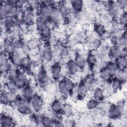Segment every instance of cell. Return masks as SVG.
<instances>
[{
  "label": "cell",
  "instance_id": "6da1fadb",
  "mask_svg": "<svg viewBox=\"0 0 127 127\" xmlns=\"http://www.w3.org/2000/svg\"><path fill=\"white\" fill-rule=\"evenodd\" d=\"M118 71L117 65L113 61H108L99 70L100 77L104 81H111Z\"/></svg>",
  "mask_w": 127,
  "mask_h": 127
},
{
  "label": "cell",
  "instance_id": "7a4b0ae2",
  "mask_svg": "<svg viewBox=\"0 0 127 127\" xmlns=\"http://www.w3.org/2000/svg\"><path fill=\"white\" fill-rule=\"evenodd\" d=\"M19 97L17 92L12 89L1 91L0 96V103L3 106L14 104Z\"/></svg>",
  "mask_w": 127,
  "mask_h": 127
},
{
  "label": "cell",
  "instance_id": "3957f363",
  "mask_svg": "<svg viewBox=\"0 0 127 127\" xmlns=\"http://www.w3.org/2000/svg\"><path fill=\"white\" fill-rule=\"evenodd\" d=\"M125 107V102L124 101L119 102L117 104H111L108 110V113L111 119H119L124 115Z\"/></svg>",
  "mask_w": 127,
  "mask_h": 127
},
{
  "label": "cell",
  "instance_id": "277c9868",
  "mask_svg": "<svg viewBox=\"0 0 127 127\" xmlns=\"http://www.w3.org/2000/svg\"><path fill=\"white\" fill-rule=\"evenodd\" d=\"M17 111L22 115H28L31 114L32 110L30 102L20 96L14 103Z\"/></svg>",
  "mask_w": 127,
  "mask_h": 127
},
{
  "label": "cell",
  "instance_id": "5b68a950",
  "mask_svg": "<svg viewBox=\"0 0 127 127\" xmlns=\"http://www.w3.org/2000/svg\"><path fill=\"white\" fill-rule=\"evenodd\" d=\"M11 82L16 88L21 89L28 84V79L24 71L17 68L14 77Z\"/></svg>",
  "mask_w": 127,
  "mask_h": 127
},
{
  "label": "cell",
  "instance_id": "8992f818",
  "mask_svg": "<svg viewBox=\"0 0 127 127\" xmlns=\"http://www.w3.org/2000/svg\"><path fill=\"white\" fill-rule=\"evenodd\" d=\"M21 19L25 24L28 25H32L35 23L36 18L33 8L31 6H28L24 8L21 12Z\"/></svg>",
  "mask_w": 127,
  "mask_h": 127
},
{
  "label": "cell",
  "instance_id": "52a82bcc",
  "mask_svg": "<svg viewBox=\"0 0 127 127\" xmlns=\"http://www.w3.org/2000/svg\"><path fill=\"white\" fill-rule=\"evenodd\" d=\"M32 110L36 113H40L44 107V100L39 94L35 93L30 101Z\"/></svg>",
  "mask_w": 127,
  "mask_h": 127
},
{
  "label": "cell",
  "instance_id": "ba28073f",
  "mask_svg": "<svg viewBox=\"0 0 127 127\" xmlns=\"http://www.w3.org/2000/svg\"><path fill=\"white\" fill-rule=\"evenodd\" d=\"M104 7L106 11L113 20H116L120 13V10L118 8L116 2L114 0L105 1Z\"/></svg>",
  "mask_w": 127,
  "mask_h": 127
},
{
  "label": "cell",
  "instance_id": "9c48e42d",
  "mask_svg": "<svg viewBox=\"0 0 127 127\" xmlns=\"http://www.w3.org/2000/svg\"><path fill=\"white\" fill-rule=\"evenodd\" d=\"M62 2L59 7V13L61 18L65 21H68L70 19L73 11L69 3L67 4L66 1H62Z\"/></svg>",
  "mask_w": 127,
  "mask_h": 127
},
{
  "label": "cell",
  "instance_id": "30bf717a",
  "mask_svg": "<svg viewBox=\"0 0 127 127\" xmlns=\"http://www.w3.org/2000/svg\"><path fill=\"white\" fill-rule=\"evenodd\" d=\"M37 12L38 16L43 17L48 21L51 16L52 8L47 5L44 1H42L39 3Z\"/></svg>",
  "mask_w": 127,
  "mask_h": 127
},
{
  "label": "cell",
  "instance_id": "8fae6325",
  "mask_svg": "<svg viewBox=\"0 0 127 127\" xmlns=\"http://www.w3.org/2000/svg\"><path fill=\"white\" fill-rule=\"evenodd\" d=\"M88 91V86L84 81H80L75 87V94L78 100L83 99L87 95Z\"/></svg>",
  "mask_w": 127,
  "mask_h": 127
},
{
  "label": "cell",
  "instance_id": "7c38bea8",
  "mask_svg": "<svg viewBox=\"0 0 127 127\" xmlns=\"http://www.w3.org/2000/svg\"><path fill=\"white\" fill-rule=\"evenodd\" d=\"M97 55L98 51L95 49H93L89 52L86 57V65L91 70L93 69L97 64Z\"/></svg>",
  "mask_w": 127,
  "mask_h": 127
},
{
  "label": "cell",
  "instance_id": "4fadbf2b",
  "mask_svg": "<svg viewBox=\"0 0 127 127\" xmlns=\"http://www.w3.org/2000/svg\"><path fill=\"white\" fill-rule=\"evenodd\" d=\"M62 71L63 68L60 64L56 63L52 65L50 71L52 78L54 81L58 82L62 78Z\"/></svg>",
  "mask_w": 127,
  "mask_h": 127
},
{
  "label": "cell",
  "instance_id": "5bb4252c",
  "mask_svg": "<svg viewBox=\"0 0 127 127\" xmlns=\"http://www.w3.org/2000/svg\"><path fill=\"white\" fill-rule=\"evenodd\" d=\"M42 44V39L40 37H32L28 39L25 44L26 50L33 51L38 49Z\"/></svg>",
  "mask_w": 127,
  "mask_h": 127
},
{
  "label": "cell",
  "instance_id": "9a60e30c",
  "mask_svg": "<svg viewBox=\"0 0 127 127\" xmlns=\"http://www.w3.org/2000/svg\"><path fill=\"white\" fill-rule=\"evenodd\" d=\"M15 126V121L11 115L5 113L1 114L0 118V127H11Z\"/></svg>",
  "mask_w": 127,
  "mask_h": 127
},
{
  "label": "cell",
  "instance_id": "2e32d148",
  "mask_svg": "<svg viewBox=\"0 0 127 127\" xmlns=\"http://www.w3.org/2000/svg\"><path fill=\"white\" fill-rule=\"evenodd\" d=\"M65 69L69 76L76 75L79 71V68L73 60H68L65 64Z\"/></svg>",
  "mask_w": 127,
  "mask_h": 127
},
{
  "label": "cell",
  "instance_id": "e0dca14e",
  "mask_svg": "<svg viewBox=\"0 0 127 127\" xmlns=\"http://www.w3.org/2000/svg\"><path fill=\"white\" fill-rule=\"evenodd\" d=\"M36 79L41 85H45L48 83L50 76L45 68L41 67L39 69L36 75Z\"/></svg>",
  "mask_w": 127,
  "mask_h": 127
},
{
  "label": "cell",
  "instance_id": "ac0fdd59",
  "mask_svg": "<svg viewBox=\"0 0 127 127\" xmlns=\"http://www.w3.org/2000/svg\"><path fill=\"white\" fill-rule=\"evenodd\" d=\"M50 109L54 115L56 116L62 115L63 103L59 99H55L51 104Z\"/></svg>",
  "mask_w": 127,
  "mask_h": 127
},
{
  "label": "cell",
  "instance_id": "d6986e66",
  "mask_svg": "<svg viewBox=\"0 0 127 127\" xmlns=\"http://www.w3.org/2000/svg\"><path fill=\"white\" fill-rule=\"evenodd\" d=\"M42 57L46 62L49 63L53 60L54 57V51L50 45L47 44L44 46L42 51Z\"/></svg>",
  "mask_w": 127,
  "mask_h": 127
},
{
  "label": "cell",
  "instance_id": "ffe728a7",
  "mask_svg": "<svg viewBox=\"0 0 127 127\" xmlns=\"http://www.w3.org/2000/svg\"><path fill=\"white\" fill-rule=\"evenodd\" d=\"M16 20L15 18L11 14L6 16L5 18L1 21L3 28L6 31H10L13 28H14Z\"/></svg>",
  "mask_w": 127,
  "mask_h": 127
},
{
  "label": "cell",
  "instance_id": "44dd1931",
  "mask_svg": "<svg viewBox=\"0 0 127 127\" xmlns=\"http://www.w3.org/2000/svg\"><path fill=\"white\" fill-rule=\"evenodd\" d=\"M121 49V46L117 44H114L109 48L108 56L111 61H115L120 57Z\"/></svg>",
  "mask_w": 127,
  "mask_h": 127
},
{
  "label": "cell",
  "instance_id": "7402d4cb",
  "mask_svg": "<svg viewBox=\"0 0 127 127\" xmlns=\"http://www.w3.org/2000/svg\"><path fill=\"white\" fill-rule=\"evenodd\" d=\"M35 92L32 85L29 83L27 84L23 88L21 89V97L30 102L31 99L34 95Z\"/></svg>",
  "mask_w": 127,
  "mask_h": 127
},
{
  "label": "cell",
  "instance_id": "603a6c76",
  "mask_svg": "<svg viewBox=\"0 0 127 127\" xmlns=\"http://www.w3.org/2000/svg\"><path fill=\"white\" fill-rule=\"evenodd\" d=\"M111 86L112 90L117 92L121 90L124 84V79L119 76L114 77L111 80Z\"/></svg>",
  "mask_w": 127,
  "mask_h": 127
},
{
  "label": "cell",
  "instance_id": "cb8c5ba5",
  "mask_svg": "<svg viewBox=\"0 0 127 127\" xmlns=\"http://www.w3.org/2000/svg\"><path fill=\"white\" fill-rule=\"evenodd\" d=\"M22 57L20 53L16 50L13 53L9 55V61L12 65L15 67L20 66Z\"/></svg>",
  "mask_w": 127,
  "mask_h": 127
},
{
  "label": "cell",
  "instance_id": "d4e9b609",
  "mask_svg": "<svg viewBox=\"0 0 127 127\" xmlns=\"http://www.w3.org/2000/svg\"><path fill=\"white\" fill-rule=\"evenodd\" d=\"M2 48L3 50L1 51H3L8 55H10L16 50L14 41L12 40L8 39L5 40L3 41Z\"/></svg>",
  "mask_w": 127,
  "mask_h": 127
},
{
  "label": "cell",
  "instance_id": "484cf974",
  "mask_svg": "<svg viewBox=\"0 0 127 127\" xmlns=\"http://www.w3.org/2000/svg\"><path fill=\"white\" fill-rule=\"evenodd\" d=\"M33 62L28 55H25L22 58L20 66L23 69V71H30L32 66Z\"/></svg>",
  "mask_w": 127,
  "mask_h": 127
},
{
  "label": "cell",
  "instance_id": "4316f807",
  "mask_svg": "<svg viewBox=\"0 0 127 127\" xmlns=\"http://www.w3.org/2000/svg\"><path fill=\"white\" fill-rule=\"evenodd\" d=\"M66 87L68 95H72L75 89V84L73 79L70 76H64L62 78Z\"/></svg>",
  "mask_w": 127,
  "mask_h": 127
},
{
  "label": "cell",
  "instance_id": "83f0119b",
  "mask_svg": "<svg viewBox=\"0 0 127 127\" xmlns=\"http://www.w3.org/2000/svg\"><path fill=\"white\" fill-rule=\"evenodd\" d=\"M69 3L74 12L79 13L83 9L84 1L81 0H71L69 1Z\"/></svg>",
  "mask_w": 127,
  "mask_h": 127
},
{
  "label": "cell",
  "instance_id": "f1b7e54d",
  "mask_svg": "<svg viewBox=\"0 0 127 127\" xmlns=\"http://www.w3.org/2000/svg\"><path fill=\"white\" fill-rule=\"evenodd\" d=\"M105 95L104 89L100 87L94 88L92 92V98L99 103L102 102L105 99Z\"/></svg>",
  "mask_w": 127,
  "mask_h": 127
},
{
  "label": "cell",
  "instance_id": "f546056e",
  "mask_svg": "<svg viewBox=\"0 0 127 127\" xmlns=\"http://www.w3.org/2000/svg\"><path fill=\"white\" fill-rule=\"evenodd\" d=\"M55 118L48 115H42L40 117L39 123L43 127H53Z\"/></svg>",
  "mask_w": 127,
  "mask_h": 127
},
{
  "label": "cell",
  "instance_id": "4dcf8cb0",
  "mask_svg": "<svg viewBox=\"0 0 127 127\" xmlns=\"http://www.w3.org/2000/svg\"><path fill=\"white\" fill-rule=\"evenodd\" d=\"M73 61L80 69H83L86 65V58L79 53H76Z\"/></svg>",
  "mask_w": 127,
  "mask_h": 127
},
{
  "label": "cell",
  "instance_id": "1f68e13d",
  "mask_svg": "<svg viewBox=\"0 0 127 127\" xmlns=\"http://www.w3.org/2000/svg\"><path fill=\"white\" fill-rule=\"evenodd\" d=\"M115 62L117 65L118 71L121 72H126L127 67V58L125 57H120Z\"/></svg>",
  "mask_w": 127,
  "mask_h": 127
},
{
  "label": "cell",
  "instance_id": "d6a6232c",
  "mask_svg": "<svg viewBox=\"0 0 127 127\" xmlns=\"http://www.w3.org/2000/svg\"><path fill=\"white\" fill-rule=\"evenodd\" d=\"M94 31L99 36H103L107 33V29L104 24L101 23H97L95 24L93 27Z\"/></svg>",
  "mask_w": 127,
  "mask_h": 127
},
{
  "label": "cell",
  "instance_id": "836d02e7",
  "mask_svg": "<svg viewBox=\"0 0 127 127\" xmlns=\"http://www.w3.org/2000/svg\"><path fill=\"white\" fill-rule=\"evenodd\" d=\"M40 38L42 40H48L51 36L52 30L50 26L48 24L41 30L38 32Z\"/></svg>",
  "mask_w": 127,
  "mask_h": 127
},
{
  "label": "cell",
  "instance_id": "e575fe53",
  "mask_svg": "<svg viewBox=\"0 0 127 127\" xmlns=\"http://www.w3.org/2000/svg\"><path fill=\"white\" fill-rule=\"evenodd\" d=\"M35 24L36 29L38 32H39L40 30H41L43 28H44L46 26H47L48 24V21L47 20L43 18V17L38 16L36 18Z\"/></svg>",
  "mask_w": 127,
  "mask_h": 127
},
{
  "label": "cell",
  "instance_id": "d590c367",
  "mask_svg": "<svg viewBox=\"0 0 127 127\" xmlns=\"http://www.w3.org/2000/svg\"><path fill=\"white\" fill-rule=\"evenodd\" d=\"M12 67L13 65L9 61L2 64H0V71L1 75L2 76L7 74Z\"/></svg>",
  "mask_w": 127,
  "mask_h": 127
},
{
  "label": "cell",
  "instance_id": "8d00e7d4",
  "mask_svg": "<svg viewBox=\"0 0 127 127\" xmlns=\"http://www.w3.org/2000/svg\"><path fill=\"white\" fill-rule=\"evenodd\" d=\"M57 88L59 92L62 95L65 96L68 95V91L65 86V83L63 78H62L60 80H59L58 82Z\"/></svg>",
  "mask_w": 127,
  "mask_h": 127
},
{
  "label": "cell",
  "instance_id": "74e56055",
  "mask_svg": "<svg viewBox=\"0 0 127 127\" xmlns=\"http://www.w3.org/2000/svg\"><path fill=\"white\" fill-rule=\"evenodd\" d=\"M73 111V108L70 103H64L63 104V115L69 117L71 115Z\"/></svg>",
  "mask_w": 127,
  "mask_h": 127
},
{
  "label": "cell",
  "instance_id": "f35d334b",
  "mask_svg": "<svg viewBox=\"0 0 127 127\" xmlns=\"http://www.w3.org/2000/svg\"><path fill=\"white\" fill-rule=\"evenodd\" d=\"M117 20L122 26V27L126 29L127 21V14L126 10L122 11V12L120 13L118 17H117Z\"/></svg>",
  "mask_w": 127,
  "mask_h": 127
},
{
  "label": "cell",
  "instance_id": "ab89813d",
  "mask_svg": "<svg viewBox=\"0 0 127 127\" xmlns=\"http://www.w3.org/2000/svg\"><path fill=\"white\" fill-rule=\"evenodd\" d=\"M99 103V102L92 98L87 101L85 104V107L88 110H93L98 107Z\"/></svg>",
  "mask_w": 127,
  "mask_h": 127
},
{
  "label": "cell",
  "instance_id": "60d3db41",
  "mask_svg": "<svg viewBox=\"0 0 127 127\" xmlns=\"http://www.w3.org/2000/svg\"><path fill=\"white\" fill-rule=\"evenodd\" d=\"M115 1L120 11H123L126 10V8L127 6V0H118Z\"/></svg>",
  "mask_w": 127,
  "mask_h": 127
},
{
  "label": "cell",
  "instance_id": "b9f144b4",
  "mask_svg": "<svg viewBox=\"0 0 127 127\" xmlns=\"http://www.w3.org/2000/svg\"><path fill=\"white\" fill-rule=\"evenodd\" d=\"M9 61V55L3 51H1L0 55V64L3 63L4 62Z\"/></svg>",
  "mask_w": 127,
  "mask_h": 127
},
{
  "label": "cell",
  "instance_id": "7bdbcfd3",
  "mask_svg": "<svg viewBox=\"0 0 127 127\" xmlns=\"http://www.w3.org/2000/svg\"><path fill=\"white\" fill-rule=\"evenodd\" d=\"M8 14L6 12L4 8L3 3L1 0L0 2V17L1 21H2L5 18V17Z\"/></svg>",
  "mask_w": 127,
  "mask_h": 127
},
{
  "label": "cell",
  "instance_id": "ee69618b",
  "mask_svg": "<svg viewBox=\"0 0 127 127\" xmlns=\"http://www.w3.org/2000/svg\"><path fill=\"white\" fill-rule=\"evenodd\" d=\"M54 127H64L65 126V125L64 123L60 119H55V122H54Z\"/></svg>",
  "mask_w": 127,
  "mask_h": 127
},
{
  "label": "cell",
  "instance_id": "f6af8a7d",
  "mask_svg": "<svg viewBox=\"0 0 127 127\" xmlns=\"http://www.w3.org/2000/svg\"><path fill=\"white\" fill-rule=\"evenodd\" d=\"M120 57L127 58V48L126 46L121 47Z\"/></svg>",
  "mask_w": 127,
  "mask_h": 127
}]
</instances>
